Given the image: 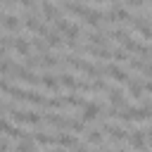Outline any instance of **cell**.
<instances>
[{
	"label": "cell",
	"mask_w": 152,
	"mask_h": 152,
	"mask_svg": "<svg viewBox=\"0 0 152 152\" xmlns=\"http://www.w3.org/2000/svg\"><path fill=\"white\" fill-rule=\"evenodd\" d=\"M100 126H102V131H104V133H107L112 140H116V142H121V140H126V138H128V131H124L119 124H109V121H102Z\"/></svg>",
	"instance_id": "obj_1"
},
{
	"label": "cell",
	"mask_w": 152,
	"mask_h": 152,
	"mask_svg": "<svg viewBox=\"0 0 152 152\" xmlns=\"http://www.w3.org/2000/svg\"><path fill=\"white\" fill-rule=\"evenodd\" d=\"M104 114V107L100 104V102H88L86 107H83V121L88 124V121H95V119H100Z\"/></svg>",
	"instance_id": "obj_2"
},
{
	"label": "cell",
	"mask_w": 152,
	"mask_h": 152,
	"mask_svg": "<svg viewBox=\"0 0 152 152\" xmlns=\"http://www.w3.org/2000/svg\"><path fill=\"white\" fill-rule=\"evenodd\" d=\"M43 121H48L50 126H57V128H62V131H66V128H69V116L57 114V112H48V114L43 116Z\"/></svg>",
	"instance_id": "obj_3"
},
{
	"label": "cell",
	"mask_w": 152,
	"mask_h": 152,
	"mask_svg": "<svg viewBox=\"0 0 152 152\" xmlns=\"http://www.w3.org/2000/svg\"><path fill=\"white\" fill-rule=\"evenodd\" d=\"M40 12H43V17H45L48 21H57V19H62V12H59L50 0H40Z\"/></svg>",
	"instance_id": "obj_4"
},
{
	"label": "cell",
	"mask_w": 152,
	"mask_h": 152,
	"mask_svg": "<svg viewBox=\"0 0 152 152\" xmlns=\"http://www.w3.org/2000/svg\"><path fill=\"white\" fill-rule=\"evenodd\" d=\"M102 19H104V12H100V10H90V7H88V12L83 14V21H86L88 26H93L95 31L102 28V24H100Z\"/></svg>",
	"instance_id": "obj_5"
},
{
	"label": "cell",
	"mask_w": 152,
	"mask_h": 152,
	"mask_svg": "<svg viewBox=\"0 0 152 152\" xmlns=\"http://www.w3.org/2000/svg\"><path fill=\"white\" fill-rule=\"evenodd\" d=\"M107 36H109V31H107V28H97V31L93 28V31H88V36H86V38H88V43H90V45H102V48H104V45H107Z\"/></svg>",
	"instance_id": "obj_6"
},
{
	"label": "cell",
	"mask_w": 152,
	"mask_h": 152,
	"mask_svg": "<svg viewBox=\"0 0 152 152\" xmlns=\"http://www.w3.org/2000/svg\"><path fill=\"white\" fill-rule=\"evenodd\" d=\"M102 69H104V74L112 76L114 81H119V83H128V74H126L121 66H116V64H107V66H102Z\"/></svg>",
	"instance_id": "obj_7"
},
{
	"label": "cell",
	"mask_w": 152,
	"mask_h": 152,
	"mask_svg": "<svg viewBox=\"0 0 152 152\" xmlns=\"http://www.w3.org/2000/svg\"><path fill=\"white\" fill-rule=\"evenodd\" d=\"M126 140H128L135 150H140V152H145V150H147V142H145V131H138V128H135V131H131V135H128Z\"/></svg>",
	"instance_id": "obj_8"
},
{
	"label": "cell",
	"mask_w": 152,
	"mask_h": 152,
	"mask_svg": "<svg viewBox=\"0 0 152 152\" xmlns=\"http://www.w3.org/2000/svg\"><path fill=\"white\" fill-rule=\"evenodd\" d=\"M62 7H64V12H69V14H74V17H83V14L88 12V7H86L83 2H71V0H64Z\"/></svg>",
	"instance_id": "obj_9"
},
{
	"label": "cell",
	"mask_w": 152,
	"mask_h": 152,
	"mask_svg": "<svg viewBox=\"0 0 152 152\" xmlns=\"http://www.w3.org/2000/svg\"><path fill=\"white\" fill-rule=\"evenodd\" d=\"M12 48L21 55V57H28L31 55V43L24 38V36H17V38H12Z\"/></svg>",
	"instance_id": "obj_10"
},
{
	"label": "cell",
	"mask_w": 152,
	"mask_h": 152,
	"mask_svg": "<svg viewBox=\"0 0 152 152\" xmlns=\"http://www.w3.org/2000/svg\"><path fill=\"white\" fill-rule=\"evenodd\" d=\"M107 97H109V102H112L114 107H119V109L128 107V104H126V97H124V93H121L119 88H109V90H107Z\"/></svg>",
	"instance_id": "obj_11"
},
{
	"label": "cell",
	"mask_w": 152,
	"mask_h": 152,
	"mask_svg": "<svg viewBox=\"0 0 152 152\" xmlns=\"http://www.w3.org/2000/svg\"><path fill=\"white\" fill-rule=\"evenodd\" d=\"M40 86H43V88H48V90H59V78H57L55 74L45 71V74L40 76Z\"/></svg>",
	"instance_id": "obj_12"
},
{
	"label": "cell",
	"mask_w": 152,
	"mask_h": 152,
	"mask_svg": "<svg viewBox=\"0 0 152 152\" xmlns=\"http://www.w3.org/2000/svg\"><path fill=\"white\" fill-rule=\"evenodd\" d=\"M33 145H36V140H33V135L28 133L26 138L17 140V145H14V152H36V150H33Z\"/></svg>",
	"instance_id": "obj_13"
},
{
	"label": "cell",
	"mask_w": 152,
	"mask_h": 152,
	"mask_svg": "<svg viewBox=\"0 0 152 152\" xmlns=\"http://www.w3.org/2000/svg\"><path fill=\"white\" fill-rule=\"evenodd\" d=\"M78 140L74 133H57V147H76Z\"/></svg>",
	"instance_id": "obj_14"
},
{
	"label": "cell",
	"mask_w": 152,
	"mask_h": 152,
	"mask_svg": "<svg viewBox=\"0 0 152 152\" xmlns=\"http://www.w3.org/2000/svg\"><path fill=\"white\" fill-rule=\"evenodd\" d=\"M33 140L38 145H57V135H50V133H43V131H36Z\"/></svg>",
	"instance_id": "obj_15"
},
{
	"label": "cell",
	"mask_w": 152,
	"mask_h": 152,
	"mask_svg": "<svg viewBox=\"0 0 152 152\" xmlns=\"http://www.w3.org/2000/svg\"><path fill=\"white\" fill-rule=\"evenodd\" d=\"M19 26H21V21H19L17 14H5V19H2V28L5 31H17Z\"/></svg>",
	"instance_id": "obj_16"
},
{
	"label": "cell",
	"mask_w": 152,
	"mask_h": 152,
	"mask_svg": "<svg viewBox=\"0 0 152 152\" xmlns=\"http://www.w3.org/2000/svg\"><path fill=\"white\" fill-rule=\"evenodd\" d=\"M59 64H62V59H57L55 55H50V52H48V55H40V66H43V69H55V66H59Z\"/></svg>",
	"instance_id": "obj_17"
},
{
	"label": "cell",
	"mask_w": 152,
	"mask_h": 152,
	"mask_svg": "<svg viewBox=\"0 0 152 152\" xmlns=\"http://www.w3.org/2000/svg\"><path fill=\"white\" fill-rule=\"evenodd\" d=\"M126 86H128V95H133V100H140V97H142L145 88H142V83H140V81H128Z\"/></svg>",
	"instance_id": "obj_18"
},
{
	"label": "cell",
	"mask_w": 152,
	"mask_h": 152,
	"mask_svg": "<svg viewBox=\"0 0 152 152\" xmlns=\"http://www.w3.org/2000/svg\"><path fill=\"white\" fill-rule=\"evenodd\" d=\"M45 43H48L50 48H59V45H62V33L55 31V28H50L48 36H45Z\"/></svg>",
	"instance_id": "obj_19"
},
{
	"label": "cell",
	"mask_w": 152,
	"mask_h": 152,
	"mask_svg": "<svg viewBox=\"0 0 152 152\" xmlns=\"http://www.w3.org/2000/svg\"><path fill=\"white\" fill-rule=\"evenodd\" d=\"M59 86H64V88H69V90L76 93V78H74V74H69V71L59 74Z\"/></svg>",
	"instance_id": "obj_20"
},
{
	"label": "cell",
	"mask_w": 152,
	"mask_h": 152,
	"mask_svg": "<svg viewBox=\"0 0 152 152\" xmlns=\"http://www.w3.org/2000/svg\"><path fill=\"white\" fill-rule=\"evenodd\" d=\"M86 142H90V145H102V133H100L97 128H88V131H86Z\"/></svg>",
	"instance_id": "obj_21"
},
{
	"label": "cell",
	"mask_w": 152,
	"mask_h": 152,
	"mask_svg": "<svg viewBox=\"0 0 152 152\" xmlns=\"http://www.w3.org/2000/svg\"><path fill=\"white\" fill-rule=\"evenodd\" d=\"M109 36H112L114 40H119V43H124V40H128V38H131V33H128L124 26H116V28H112V31H109Z\"/></svg>",
	"instance_id": "obj_22"
},
{
	"label": "cell",
	"mask_w": 152,
	"mask_h": 152,
	"mask_svg": "<svg viewBox=\"0 0 152 152\" xmlns=\"http://www.w3.org/2000/svg\"><path fill=\"white\" fill-rule=\"evenodd\" d=\"M26 102H31V104H45L48 97L40 95V93H36V90H26Z\"/></svg>",
	"instance_id": "obj_23"
},
{
	"label": "cell",
	"mask_w": 152,
	"mask_h": 152,
	"mask_svg": "<svg viewBox=\"0 0 152 152\" xmlns=\"http://www.w3.org/2000/svg\"><path fill=\"white\" fill-rule=\"evenodd\" d=\"M64 102H66L69 107H86V104H88V102H86V100H83L81 95H76V93L66 95V97H64Z\"/></svg>",
	"instance_id": "obj_24"
},
{
	"label": "cell",
	"mask_w": 152,
	"mask_h": 152,
	"mask_svg": "<svg viewBox=\"0 0 152 152\" xmlns=\"http://www.w3.org/2000/svg\"><path fill=\"white\" fill-rule=\"evenodd\" d=\"M69 131H76V133H86V121L83 119H69Z\"/></svg>",
	"instance_id": "obj_25"
},
{
	"label": "cell",
	"mask_w": 152,
	"mask_h": 152,
	"mask_svg": "<svg viewBox=\"0 0 152 152\" xmlns=\"http://www.w3.org/2000/svg\"><path fill=\"white\" fill-rule=\"evenodd\" d=\"M64 36H66V40H69V43H78V36H81V28L71 24V26L66 28V33H64Z\"/></svg>",
	"instance_id": "obj_26"
},
{
	"label": "cell",
	"mask_w": 152,
	"mask_h": 152,
	"mask_svg": "<svg viewBox=\"0 0 152 152\" xmlns=\"http://www.w3.org/2000/svg\"><path fill=\"white\" fill-rule=\"evenodd\" d=\"M7 95H10L12 100H26V90L19 88V86H12V88L7 90Z\"/></svg>",
	"instance_id": "obj_27"
},
{
	"label": "cell",
	"mask_w": 152,
	"mask_h": 152,
	"mask_svg": "<svg viewBox=\"0 0 152 152\" xmlns=\"http://www.w3.org/2000/svg\"><path fill=\"white\" fill-rule=\"evenodd\" d=\"M31 45H33V48H36V50H38V52H43V55H48V52H50V45H48V43H45V40H40V38H38V36H36V38H33V40H31Z\"/></svg>",
	"instance_id": "obj_28"
},
{
	"label": "cell",
	"mask_w": 152,
	"mask_h": 152,
	"mask_svg": "<svg viewBox=\"0 0 152 152\" xmlns=\"http://www.w3.org/2000/svg\"><path fill=\"white\" fill-rule=\"evenodd\" d=\"M45 107H50V109H62V107H66V102H64V97H48Z\"/></svg>",
	"instance_id": "obj_29"
},
{
	"label": "cell",
	"mask_w": 152,
	"mask_h": 152,
	"mask_svg": "<svg viewBox=\"0 0 152 152\" xmlns=\"http://www.w3.org/2000/svg\"><path fill=\"white\" fill-rule=\"evenodd\" d=\"M107 90H109V86H107L104 78H95L93 81V93H107Z\"/></svg>",
	"instance_id": "obj_30"
},
{
	"label": "cell",
	"mask_w": 152,
	"mask_h": 152,
	"mask_svg": "<svg viewBox=\"0 0 152 152\" xmlns=\"http://www.w3.org/2000/svg\"><path fill=\"white\" fill-rule=\"evenodd\" d=\"M69 26H71V24H69L64 17H62V19H57V21H52V28H55V31H59V33H66V28H69Z\"/></svg>",
	"instance_id": "obj_31"
},
{
	"label": "cell",
	"mask_w": 152,
	"mask_h": 152,
	"mask_svg": "<svg viewBox=\"0 0 152 152\" xmlns=\"http://www.w3.org/2000/svg\"><path fill=\"white\" fill-rule=\"evenodd\" d=\"M40 121H43V116H40L38 112H33V109H31V112H26V124H33V126H38Z\"/></svg>",
	"instance_id": "obj_32"
},
{
	"label": "cell",
	"mask_w": 152,
	"mask_h": 152,
	"mask_svg": "<svg viewBox=\"0 0 152 152\" xmlns=\"http://www.w3.org/2000/svg\"><path fill=\"white\" fill-rule=\"evenodd\" d=\"M112 59H116V62L128 59V57H126V50H124V48H114V50H112Z\"/></svg>",
	"instance_id": "obj_33"
},
{
	"label": "cell",
	"mask_w": 152,
	"mask_h": 152,
	"mask_svg": "<svg viewBox=\"0 0 152 152\" xmlns=\"http://www.w3.org/2000/svg\"><path fill=\"white\" fill-rule=\"evenodd\" d=\"M28 133L24 131V128H19V126H14L12 131H10V138H14V140H21V138H26Z\"/></svg>",
	"instance_id": "obj_34"
},
{
	"label": "cell",
	"mask_w": 152,
	"mask_h": 152,
	"mask_svg": "<svg viewBox=\"0 0 152 152\" xmlns=\"http://www.w3.org/2000/svg\"><path fill=\"white\" fill-rule=\"evenodd\" d=\"M24 66H26V69H36V66H40V57H31V55H28V59L24 62Z\"/></svg>",
	"instance_id": "obj_35"
},
{
	"label": "cell",
	"mask_w": 152,
	"mask_h": 152,
	"mask_svg": "<svg viewBox=\"0 0 152 152\" xmlns=\"http://www.w3.org/2000/svg\"><path fill=\"white\" fill-rule=\"evenodd\" d=\"M12 128H14V126L10 124V119H2V116H0V133H7V135H10Z\"/></svg>",
	"instance_id": "obj_36"
},
{
	"label": "cell",
	"mask_w": 152,
	"mask_h": 152,
	"mask_svg": "<svg viewBox=\"0 0 152 152\" xmlns=\"http://www.w3.org/2000/svg\"><path fill=\"white\" fill-rule=\"evenodd\" d=\"M145 0H124V7H142Z\"/></svg>",
	"instance_id": "obj_37"
},
{
	"label": "cell",
	"mask_w": 152,
	"mask_h": 152,
	"mask_svg": "<svg viewBox=\"0 0 152 152\" xmlns=\"http://www.w3.org/2000/svg\"><path fill=\"white\" fill-rule=\"evenodd\" d=\"M14 2H19V5H24L26 10H33V7H36V2H33V0H14Z\"/></svg>",
	"instance_id": "obj_38"
},
{
	"label": "cell",
	"mask_w": 152,
	"mask_h": 152,
	"mask_svg": "<svg viewBox=\"0 0 152 152\" xmlns=\"http://www.w3.org/2000/svg\"><path fill=\"white\" fill-rule=\"evenodd\" d=\"M0 152H10V140H7V138L0 140Z\"/></svg>",
	"instance_id": "obj_39"
},
{
	"label": "cell",
	"mask_w": 152,
	"mask_h": 152,
	"mask_svg": "<svg viewBox=\"0 0 152 152\" xmlns=\"http://www.w3.org/2000/svg\"><path fill=\"white\" fill-rule=\"evenodd\" d=\"M74 152H90V150H88L86 145H76V147H74Z\"/></svg>",
	"instance_id": "obj_40"
},
{
	"label": "cell",
	"mask_w": 152,
	"mask_h": 152,
	"mask_svg": "<svg viewBox=\"0 0 152 152\" xmlns=\"http://www.w3.org/2000/svg\"><path fill=\"white\" fill-rule=\"evenodd\" d=\"M142 88H145V93H152V81H147V83H145Z\"/></svg>",
	"instance_id": "obj_41"
},
{
	"label": "cell",
	"mask_w": 152,
	"mask_h": 152,
	"mask_svg": "<svg viewBox=\"0 0 152 152\" xmlns=\"http://www.w3.org/2000/svg\"><path fill=\"white\" fill-rule=\"evenodd\" d=\"M48 152H64V147H52V150H48Z\"/></svg>",
	"instance_id": "obj_42"
},
{
	"label": "cell",
	"mask_w": 152,
	"mask_h": 152,
	"mask_svg": "<svg viewBox=\"0 0 152 152\" xmlns=\"http://www.w3.org/2000/svg\"><path fill=\"white\" fill-rule=\"evenodd\" d=\"M145 135H147V138H150V140H152V126H150V128H147V131H145Z\"/></svg>",
	"instance_id": "obj_43"
},
{
	"label": "cell",
	"mask_w": 152,
	"mask_h": 152,
	"mask_svg": "<svg viewBox=\"0 0 152 152\" xmlns=\"http://www.w3.org/2000/svg\"><path fill=\"white\" fill-rule=\"evenodd\" d=\"M2 19H5V12L0 10V26H2Z\"/></svg>",
	"instance_id": "obj_44"
},
{
	"label": "cell",
	"mask_w": 152,
	"mask_h": 152,
	"mask_svg": "<svg viewBox=\"0 0 152 152\" xmlns=\"http://www.w3.org/2000/svg\"><path fill=\"white\" fill-rule=\"evenodd\" d=\"M112 152H126V150H124V147H119V150H112Z\"/></svg>",
	"instance_id": "obj_45"
},
{
	"label": "cell",
	"mask_w": 152,
	"mask_h": 152,
	"mask_svg": "<svg viewBox=\"0 0 152 152\" xmlns=\"http://www.w3.org/2000/svg\"><path fill=\"white\" fill-rule=\"evenodd\" d=\"M95 2H107V0H95Z\"/></svg>",
	"instance_id": "obj_46"
},
{
	"label": "cell",
	"mask_w": 152,
	"mask_h": 152,
	"mask_svg": "<svg viewBox=\"0 0 152 152\" xmlns=\"http://www.w3.org/2000/svg\"><path fill=\"white\" fill-rule=\"evenodd\" d=\"M145 152H150V150H145Z\"/></svg>",
	"instance_id": "obj_47"
},
{
	"label": "cell",
	"mask_w": 152,
	"mask_h": 152,
	"mask_svg": "<svg viewBox=\"0 0 152 152\" xmlns=\"http://www.w3.org/2000/svg\"><path fill=\"white\" fill-rule=\"evenodd\" d=\"M62 2H64V0H62Z\"/></svg>",
	"instance_id": "obj_48"
},
{
	"label": "cell",
	"mask_w": 152,
	"mask_h": 152,
	"mask_svg": "<svg viewBox=\"0 0 152 152\" xmlns=\"http://www.w3.org/2000/svg\"><path fill=\"white\" fill-rule=\"evenodd\" d=\"M150 21H152V19H150Z\"/></svg>",
	"instance_id": "obj_49"
}]
</instances>
